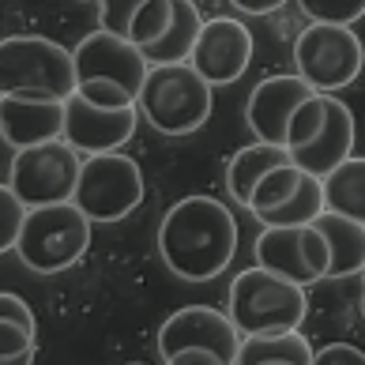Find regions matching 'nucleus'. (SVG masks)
Instances as JSON below:
<instances>
[{"label":"nucleus","instance_id":"obj_1","mask_svg":"<svg viewBox=\"0 0 365 365\" xmlns=\"http://www.w3.org/2000/svg\"><path fill=\"white\" fill-rule=\"evenodd\" d=\"M158 252L178 279L207 282L222 275L237 252L234 211L215 196H185L158 222Z\"/></svg>","mask_w":365,"mask_h":365},{"label":"nucleus","instance_id":"obj_2","mask_svg":"<svg viewBox=\"0 0 365 365\" xmlns=\"http://www.w3.org/2000/svg\"><path fill=\"white\" fill-rule=\"evenodd\" d=\"M230 320L241 335H275V331H302L309 317L305 287L282 279L267 267H249L230 282Z\"/></svg>","mask_w":365,"mask_h":365},{"label":"nucleus","instance_id":"obj_3","mask_svg":"<svg viewBox=\"0 0 365 365\" xmlns=\"http://www.w3.org/2000/svg\"><path fill=\"white\" fill-rule=\"evenodd\" d=\"M140 113L166 136H188L211 120L215 87L188 61L181 64H151L140 91Z\"/></svg>","mask_w":365,"mask_h":365},{"label":"nucleus","instance_id":"obj_4","mask_svg":"<svg viewBox=\"0 0 365 365\" xmlns=\"http://www.w3.org/2000/svg\"><path fill=\"white\" fill-rule=\"evenodd\" d=\"M76 91V57L42 34L0 42V94L16 98H68Z\"/></svg>","mask_w":365,"mask_h":365},{"label":"nucleus","instance_id":"obj_5","mask_svg":"<svg viewBox=\"0 0 365 365\" xmlns=\"http://www.w3.org/2000/svg\"><path fill=\"white\" fill-rule=\"evenodd\" d=\"M94 222L79 211L72 200L68 204H46L26 207V219L16 241V256L38 275H57L87 252Z\"/></svg>","mask_w":365,"mask_h":365},{"label":"nucleus","instance_id":"obj_6","mask_svg":"<svg viewBox=\"0 0 365 365\" xmlns=\"http://www.w3.org/2000/svg\"><path fill=\"white\" fill-rule=\"evenodd\" d=\"M72 204L91 222H120L143 204V173L140 162L125 151L83 155L79 185Z\"/></svg>","mask_w":365,"mask_h":365},{"label":"nucleus","instance_id":"obj_7","mask_svg":"<svg viewBox=\"0 0 365 365\" xmlns=\"http://www.w3.org/2000/svg\"><path fill=\"white\" fill-rule=\"evenodd\" d=\"M294 64L317 94H339L361 76L365 46L343 23H309L294 42Z\"/></svg>","mask_w":365,"mask_h":365},{"label":"nucleus","instance_id":"obj_8","mask_svg":"<svg viewBox=\"0 0 365 365\" xmlns=\"http://www.w3.org/2000/svg\"><path fill=\"white\" fill-rule=\"evenodd\" d=\"M79 170H83V155L68 140H49L11 155L8 185L26 207L68 204L76 196Z\"/></svg>","mask_w":365,"mask_h":365},{"label":"nucleus","instance_id":"obj_9","mask_svg":"<svg viewBox=\"0 0 365 365\" xmlns=\"http://www.w3.org/2000/svg\"><path fill=\"white\" fill-rule=\"evenodd\" d=\"M324 211V181L282 162L252 188L249 215L264 226H309Z\"/></svg>","mask_w":365,"mask_h":365},{"label":"nucleus","instance_id":"obj_10","mask_svg":"<svg viewBox=\"0 0 365 365\" xmlns=\"http://www.w3.org/2000/svg\"><path fill=\"white\" fill-rule=\"evenodd\" d=\"M256 264L297 282V287H317L320 279H328L331 252L313 222L309 226H264V234L256 237Z\"/></svg>","mask_w":365,"mask_h":365},{"label":"nucleus","instance_id":"obj_11","mask_svg":"<svg viewBox=\"0 0 365 365\" xmlns=\"http://www.w3.org/2000/svg\"><path fill=\"white\" fill-rule=\"evenodd\" d=\"M181 350H207V354L222 358L226 365H237L241 331L230 320V313H219L211 305H185L173 317H166V324L158 328L162 361L181 354Z\"/></svg>","mask_w":365,"mask_h":365},{"label":"nucleus","instance_id":"obj_12","mask_svg":"<svg viewBox=\"0 0 365 365\" xmlns=\"http://www.w3.org/2000/svg\"><path fill=\"white\" fill-rule=\"evenodd\" d=\"M136 110L140 106H125V110H106L72 91L64 98V140H68L79 155H106L128 147L136 136Z\"/></svg>","mask_w":365,"mask_h":365},{"label":"nucleus","instance_id":"obj_13","mask_svg":"<svg viewBox=\"0 0 365 365\" xmlns=\"http://www.w3.org/2000/svg\"><path fill=\"white\" fill-rule=\"evenodd\" d=\"M76 57V83H87V79H113V83L128 87L140 102L143 79L151 72V61L143 57V49L128 38H117L110 31H91L83 42L72 49Z\"/></svg>","mask_w":365,"mask_h":365},{"label":"nucleus","instance_id":"obj_14","mask_svg":"<svg viewBox=\"0 0 365 365\" xmlns=\"http://www.w3.org/2000/svg\"><path fill=\"white\" fill-rule=\"evenodd\" d=\"M252 61V34L241 19H207L204 31L196 38V49L188 64L207 79L211 87H230L245 76Z\"/></svg>","mask_w":365,"mask_h":365},{"label":"nucleus","instance_id":"obj_15","mask_svg":"<svg viewBox=\"0 0 365 365\" xmlns=\"http://www.w3.org/2000/svg\"><path fill=\"white\" fill-rule=\"evenodd\" d=\"M313 87L305 83L302 76H267L256 83V91L249 94V106H245V120L252 128L256 140L264 143H279L287 147V132H290V120L297 113V106L313 98Z\"/></svg>","mask_w":365,"mask_h":365},{"label":"nucleus","instance_id":"obj_16","mask_svg":"<svg viewBox=\"0 0 365 365\" xmlns=\"http://www.w3.org/2000/svg\"><path fill=\"white\" fill-rule=\"evenodd\" d=\"M0 140L11 151L64 140V102L61 98H16L0 94Z\"/></svg>","mask_w":365,"mask_h":365},{"label":"nucleus","instance_id":"obj_17","mask_svg":"<svg viewBox=\"0 0 365 365\" xmlns=\"http://www.w3.org/2000/svg\"><path fill=\"white\" fill-rule=\"evenodd\" d=\"M354 155V113L339 94H328V110H324V125L305 147L290 151L294 166H302L313 178H328V173Z\"/></svg>","mask_w":365,"mask_h":365},{"label":"nucleus","instance_id":"obj_18","mask_svg":"<svg viewBox=\"0 0 365 365\" xmlns=\"http://www.w3.org/2000/svg\"><path fill=\"white\" fill-rule=\"evenodd\" d=\"M313 226L324 234L328 252H331L328 279H346V275L365 272V222L335 215V211H320L313 219Z\"/></svg>","mask_w":365,"mask_h":365},{"label":"nucleus","instance_id":"obj_19","mask_svg":"<svg viewBox=\"0 0 365 365\" xmlns=\"http://www.w3.org/2000/svg\"><path fill=\"white\" fill-rule=\"evenodd\" d=\"M282 162H294V158H290L287 147H279V143L256 140L249 147H241V151L230 158V166H226V192H230V200L241 204V207H249L252 188L260 185L275 166H282Z\"/></svg>","mask_w":365,"mask_h":365},{"label":"nucleus","instance_id":"obj_20","mask_svg":"<svg viewBox=\"0 0 365 365\" xmlns=\"http://www.w3.org/2000/svg\"><path fill=\"white\" fill-rule=\"evenodd\" d=\"M204 31V19H200V8L192 0H173V19L166 26V34L158 42L143 46V57L151 64H181L192 57L196 38Z\"/></svg>","mask_w":365,"mask_h":365},{"label":"nucleus","instance_id":"obj_21","mask_svg":"<svg viewBox=\"0 0 365 365\" xmlns=\"http://www.w3.org/2000/svg\"><path fill=\"white\" fill-rule=\"evenodd\" d=\"M317 350L302 331H275V335H241L237 365H313Z\"/></svg>","mask_w":365,"mask_h":365},{"label":"nucleus","instance_id":"obj_22","mask_svg":"<svg viewBox=\"0 0 365 365\" xmlns=\"http://www.w3.org/2000/svg\"><path fill=\"white\" fill-rule=\"evenodd\" d=\"M324 211L365 222V158L350 155L324 178Z\"/></svg>","mask_w":365,"mask_h":365},{"label":"nucleus","instance_id":"obj_23","mask_svg":"<svg viewBox=\"0 0 365 365\" xmlns=\"http://www.w3.org/2000/svg\"><path fill=\"white\" fill-rule=\"evenodd\" d=\"M170 19H173V0H143L136 19H132V26H128V42H136L140 49L158 42V38L166 34Z\"/></svg>","mask_w":365,"mask_h":365},{"label":"nucleus","instance_id":"obj_24","mask_svg":"<svg viewBox=\"0 0 365 365\" xmlns=\"http://www.w3.org/2000/svg\"><path fill=\"white\" fill-rule=\"evenodd\" d=\"M324 110H328V94H313L309 102L297 106V113L290 120V132H287V151H297V147H305L317 136V128L324 125Z\"/></svg>","mask_w":365,"mask_h":365},{"label":"nucleus","instance_id":"obj_25","mask_svg":"<svg viewBox=\"0 0 365 365\" xmlns=\"http://www.w3.org/2000/svg\"><path fill=\"white\" fill-rule=\"evenodd\" d=\"M302 11L309 16V23H343L354 26L358 19H365V0H297Z\"/></svg>","mask_w":365,"mask_h":365},{"label":"nucleus","instance_id":"obj_26","mask_svg":"<svg viewBox=\"0 0 365 365\" xmlns=\"http://www.w3.org/2000/svg\"><path fill=\"white\" fill-rule=\"evenodd\" d=\"M23 219H26V204L11 192V185H0V252L16 249Z\"/></svg>","mask_w":365,"mask_h":365},{"label":"nucleus","instance_id":"obj_27","mask_svg":"<svg viewBox=\"0 0 365 365\" xmlns=\"http://www.w3.org/2000/svg\"><path fill=\"white\" fill-rule=\"evenodd\" d=\"M76 91L91 98L94 106H106V110H125V106H136V94L128 87L113 83V79H87V83H76Z\"/></svg>","mask_w":365,"mask_h":365},{"label":"nucleus","instance_id":"obj_28","mask_svg":"<svg viewBox=\"0 0 365 365\" xmlns=\"http://www.w3.org/2000/svg\"><path fill=\"white\" fill-rule=\"evenodd\" d=\"M143 0H98V23L102 31H110L117 38H128V26L136 19Z\"/></svg>","mask_w":365,"mask_h":365},{"label":"nucleus","instance_id":"obj_29","mask_svg":"<svg viewBox=\"0 0 365 365\" xmlns=\"http://www.w3.org/2000/svg\"><path fill=\"white\" fill-rule=\"evenodd\" d=\"M0 320H16V324H23V328L38 331L34 309L26 305V302H23L19 294H8V290H0Z\"/></svg>","mask_w":365,"mask_h":365},{"label":"nucleus","instance_id":"obj_30","mask_svg":"<svg viewBox=\"0 0 365 365\" xmlns=\"http://www.w3.org/2000/svg\"><path fill=\"white\" fill-rule=\"evenodd\" d=\"M313 365H365V350H358L354 343H331L317 350Z\"/></svg>","mask_w":365,"mask_h":365},{"label":"nucleus","instance_id":"obj_31","mask_svg":"<svg viewBox=\"0 0 365 365\" xmlns=\"http://www.w3.org/2000/svg\"><path fill=\"white\" fill-rule=\"evenodd\" d=\"M237 11H245V16H272V11H279L287 0H230Z\"/></svg>","mask_w":365,"mask_h":365},{"label":"nucleus","instance_id":"obj_32","mask_svg":"<svg viewBox=\"0 0 365 365\" xmlns=\"http://www.w3.org/2000/svg\"><path fill=\"white\" fill-rule=\"evenodd\" d=\"M166 365H226V361L207 354V350H181V354L166 358Z\"/></svg>","mask_w":365,"mask_h":365},{"label":"nucleus","instance_id":"obj_33","mask_svg":"<svg viewBox=\"0 0 365 365\" xmlns=\"http://www.w3.org/2000/svg\"><path fill=\"white\" fill-rule=\"evenodd\" d=\"M38 350H26V354H0V365H34Z\"/></svg>","mask_w":365,"mask_h":365},{"label":"nucleus","instance_id":"obj_34","mask_svg":"<svg viewBox=\"0 0 365 365\" xmlns=\"http://www.w3.org/2000/svg\"><path fill=\"white\" fill-rule=\"evenodd\" d=\"M361 317H365V272H361Z\"/></svg>","mask_w":365,"mask_h":365},{"label":"nucleus","instance_id":"obj_35","mask_svg":"<svg viewBox=\"0 0 365 365\" xmlns=\"http://www.w3.org/2000/svg\"><path fill=\"white\" fill-rule=\"evenodd\" d=\"M128 365H143V361H128Z\"/></svg>","mask_w":365,"mask_h":365}]
</instances>
